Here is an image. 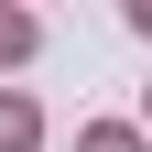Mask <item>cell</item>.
Here are the masks:
<instances>
[{
  "label": "cell",
  "instance_id": "6da1fadb",
  "mask_svg": "<svg viewBox=\"0 0 152 152\" xmlns=\"http://www.w3.org/2000/svg\"><path fill=\"white\" fill-rule=\"evenodd\" d=\"M0 152H33V109L22 98H0Z\"/></svg>",
  "mask_w": 152,
  "mask_h": 152
},
{
  "label": "cell",
  "instance_id": "7a4b0ae2",
  "mask_svg": "<svg viewBox=\"0 0 152 152\" xmlns=\"http://www.w3.org/2000/svg\"><path fill=\"white\" fill-rule=\"evenodd\" d=\"M33 44V22H22V11H0V54H22Z\"/></svg>",
  "mask_w": 152,
  "mask_h": 152
},
{
  "label": "cell",
  "instance_id": "3957f363",
  "mask_svg": "<svg viewBox=\"0 0 152 152\" xmlns=\"http://www.w3.org/2000/svg\"><path fill=\"white\" fill-rule=\"evenodd\" d=\"M87 152H130V130H98V141H87Z\"/></svg>",
  "mask_w": 152,
  "mask_h": 152
}]
</instances>
